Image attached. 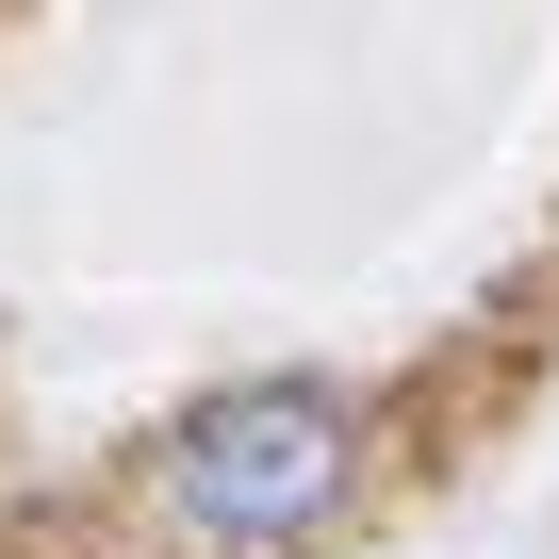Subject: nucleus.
Masks as SVG:
<instances>
[{"mask_svg": "<svg viewBox=\"0 0 559 559\" xmlns=\"http://www.w3.org/2000/svg\"><path fill=\"white\" fill-rule=\"evenodd\" d=\"M181 510L198 526H230V543H297L330 493H346V412L330 395H297V379H263V395H214L198 428H181Z\"/></svg>", "mask_w": 559, "mask_h": 559, "instance_id": "obj_1", "label": "nucleus"}]
</instances>
